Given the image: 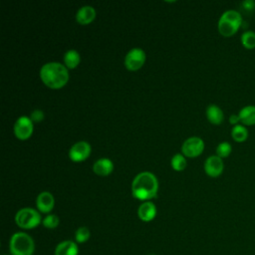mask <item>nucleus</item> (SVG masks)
<instances>
[{"label":"nucleus","instance_id":"obj_1","mask_svg":"<svg viewBox=\"0 0 255 255\" xmlns=\"http://www.w3.org/2000/svg\"><path fill=\"white\" fill-rule=\"evenodd\" d=\"M158 181L156 176L149 171H141L135 175L131 182L132 195L140 200H148L156 196Z\"/></svg>","mask_w":255,"mask_h":255},{"label":"nucleus","instance_id":"obj_2","mask_svg":"<svg viewBox=\"0 0 255 255\" xmlns=\"http://www.w3.org/2000/svg\"><path fill=\"white\" fill-rule=\"evenodd\" d=\"M40 77L49 88L59 89L68 82L69 73L63 64L48 62L41 67Z\"/></svg>","mask_w":255,"mask_h":255},{"label":"nucleus","instance_id":"obj_3","mask_svg":"<svg viewBox=\"0 0 255 255\" xmlns=\"http://www.w3.org/2000/svg\"><path fill=\"white\" fill-rule=\"evenodd\" d=\"M243 24L242 15L234 9L224 11L218 20V31L225 37L234 35Z\"/></svg>","mask_w":255,"mask_h":255},{"label":"nucleus","instance_id":"obj_4","mask_svg":"<svg viewBox=\"0 0 255 255\" xmlns=\"http://www.w3.org/2000/svg\"><path fill=\"white\" fill-rule=\"evenodd\" d=\"M9 250L11 255H33L35 243L29 234L16 232L10 238Z\"/></svg>","mask_w":255,"mask_h":255},{"label":"nucleus","instance_id":"obj_5","mask_svg":"<svg viewBox=\"0 0 255 255\" xmlns=\"http://www.w3.org/2000/svg\"><path fill=\"white\" fill-rule=\"evenodd\" d=\"M15 222L23 229H32L41 223V215L34 208L24 207L16 212Z\"/></svg>","mask_w":255,"mask_h":255},{"label":"nucleus","instance_id":"obj_6","mask_svg":"<svg viewBox=\"0 0 255 255\" xmlns=\"http://www.w3.org/2000/svg\"><path fill=\"white\" fill-rule=\"evenodd\" d=\"M145 61V53L140 48H131L125 57V66L130 70L134 71L139 69Z\"/></svg>","mask_w":255,"mask_h":255},{"label":"nucleus","instance_id":"obj_7","mask_svg":"<svg viewBox=\"0 0 255 255\" xmlns=\"http://www.w3.org/2000/svg\"><path fill=\"white\" fill-rule=\"evenodd\" d=\"M204 149V141L202 138L198 136H190L186 138L182 145H181V151L184 155L189 157H194L199 155Z\"/></svg>","mask_w":255,"mask_h":255},{"label":"nucleus","instance_id":"obj_8","mask_svg":"<svg viewBox=\"0 0 255 255\" xmlns=\"http://www.w3.org/2000/svg\"><path fill=\"white\" fill-rule=\"evenodd\" d=\"M33 132V122L30 117L21 116L14 124V133L18 138L26 139Z\"/></svg>","mask_w":255,"mask_h":255},{"label":"nucleus","instance_id":"obj_9","mask_svg":"<svg viewBox=\"0 0 255 255\" xmlns=\"http://www.w3.org/2000/svg\"><path fill=\"white\" fill-rule=\"evenodd\" d=\"M91 152V145L88 141L80 140L75 142L70 150H69V156L74 161H82L86 159Z\"/></svg>","mask_w":255,"mask_h":255},{"label":"nucleus","instance_id":"obj_10","mask_svg":"<svg viewBox=\"0 0 255 255\" xmlns=\"http://www.w3.org/2000/svg\"><path fill=\"white\" fill-rule=\"evenodd\" d=\"M224 168V163L221 157L218 155H210L204 161V170L207 175L211 177L219 176Z\"/></svg>","mask_w":255,"mask_h":255},{"label":"nucleus","instance_id":"obj_11","mask_svg":"<svg viewBox=\"0 0 255 255\" xmlns=\"http://www.w3.org/2000/svg\"><path fill=\"white\" fill-rule=\"evenodd\" d=\"M54 204H55V199L51 192L42 191L41 193L38 194L36 199V205L41 212L49 213L53 209Z\"/></svg>","mask_w":255,"mask_h":255},{"label":"nucleus","instance_id":"obj_12","mask_svg":"<svg viewBox=\"0 0 255 255\" xmlns=\"http://www.w3.org/2000/svg\"><path fill=\"white\" fill-rule=\"evenodd\" d=\"M137 214L138 217L145 222L151 221L155 215H156V207L154 205L153 202L147 200V201H143L137 209Z\"/></svg>","mask_w":255,"mask_h":255},{"label":"nucleus","instance_id":"obj_13","mask_svg":"<svg viewBox=\"0 0 255 255\" xmlns=\"http://www.w3.org/2000/svg\"><path fill=\"white\" fill-rule=\"evenodd\" d=\"M55 255H79L78 244L72 240H64L57 244Z\"/></svg>","mask_w":255,"mask_h":255},{"label":"nucleus","instance_id":"obj_14","mask_svg":"<svg viewBox=\"0 0 255 255\" xmlns=\"http://www.w3.org/2000/svg\"><path fill=\"white\" fill-rule=\"evenodd\" d=\"M96 17V10L91 5H84L78 9L76 19L80 24H89Z\"/></svg>","mask_w":255,"mask_h":255},{"label":"nucleus","instance_id":"obj_15","mask_svg":"<svg viewBox=\"0 0 255 255\" xmlns=\"http://www.w3.org/2000/svg\"><path fill=\"white\" fill-rule=\"evenodd\" d=\"M114 168L113 161L108 157H101L93 164V170L99 175H108Z\"/></svg>","mask_w":255,"mask_h":255},{"label":"nucleus","instance_id":"obj_16","mask_svg":"<svg viewBox=\"0 0 255 255\" xmlns=\"http://www.w3.org/2000/svg\"><path fill=\"white\" fill-rule=\"evenodd\" d=\"M240 123L243 126H254L255 125V106L248 105L243 107L239 113Z\"/></svg>","mask_w":255,"mask_h":255},{"label":"nucleus","instance_id":"obj_17","mask_svg":"<svg viewBox=\"0 0 255 255\" xmlns=\"http://www.w3.org/2000/svg\"><path fill=\"white\" fill-rule=\"evenodd\" d=\"M206 117L208 121L214 125H219L223 122L224 114L223 111L216 105L210 104L206 108Z\"/></svg>","mask_w":255,"mask_h":255},{"label":"nucleus","instance_id":"obj_18","mask_svg":"<svg viewBox=\"0 0 255 255\" xmlns=\"http://www.w3.org/2000/svg\"><path fill=\"white\" fill-rule=\"evenodd\" d=\"M248 129L245 126H243L242 124L233 126V128H231V136L232 138L236 141V142H243L247 139L248 137Z\"/></svg>","mask_w":255,"mask_h":255},{"label":"nucleus","instance_id":"obj_19","mask_svg":"<svg viewBox=\"0 0 255 255\" xmlns=\"http://www.w3.org/2000/svg\"><path fill=\"white\" fill-rule=\"evenodd\" d=\"M80 60H81V57L77 50L70 49L64 54V63L68 68L73 69L77 67L78 64L80 63Z\"/></svg>","mask_w":255,"mask_h":255},{"label":"nucleus","instance_id":"obj_20","mask_svg":"<svg viewBox=\"0 0 255 255\" xmlns=\"http://www.w3.org/2000/svg\"><path fill=\"white\" fill-rule=\"evenodd\" d=\"M240 41L245 49L253 50L255 48V32L253 30L243 31L240 37Z\"/></svg>","mask_w":255,"mask_h":255},{"label":"nucleus","instance_id":"obj_21","mask_svg":"<svg viewBox=\"0 0 255 255\" xmlns=\"http://www.w3.org/2000/svg\"><path fill=\"white\" fill-rule=\"evenodd\" d=\"M232 151V145L228 141H221L216 146V155L221 158L227 157Z\"/></svg>","mask_w":255,"mask_h":255},{"label":"nucleus","instance_id":"obj_22","mask_svg":"<svg viewBox=\"0 0 255 255\" xmlns=\"http://www.w3.org/2000/svg\"><path fill=\"white\" fill-rule=\"evenodd\" d=\"M90 230L86 226H81L79 227L76 232H75V239L77 243H85L86 241L89 240L90 238Z\"/></svg>","mask_w":255,"mask_h":255},{"label":"nucleus","instance_id":"obj_23","mask_svg":"<svg viewBox=\"0 0 255 255\" xmlns=\"http://www.w3.org/2000/svg\"><path fill=\"white\" fill-rule=\"evenodd\" d=\"M171 166L175 170H182L186 166V159L181 153H176L171 158Z\"/></svg>","mask_w":255,"mask_h":255},{"label":"nucleus","instance_id":"obj_24","mask_svg":"<svg viewBox=\"0 0 255 255\" xmlns=\"http://www.w3.org/2000/svg\"><path fill=\"white\" fill-rule=\"evenodd\" d=\"M43 225L46 227V228H49V229H54L56 228L59 223H60V219L59 217L56 215V214H48L42 221Z\"/></svg>","mask_w":255,"mask_h":255},{"label":"nucleus","instance_id":"obj_25","mask_svg":"<svg viewBox=\"0 0 255 255\" xmlns=\"http://www.w3.org/2000/svg\"><path fill=\"white\" fill-rule=\"evenodd\" d=\"M30 119L32 120V122H41L43 119H44V113L42 110H39V109H36L34 111L31 112L30 114Z\"/></svg>","mask_w":255,"mask_h":255},{"label":"nucleus","instance_id":"obj_26","mask_svg":"<svg viewBox=\"0 0 255 255\" xmlns=\"http://www.w3.org/2000/svg\"><path fill=\"white\" fill-rule=\"evenodd\" d=\"M241 6L247 12H252L255 10V1L254 0H244L241 2Z\"/></svg>","mask_w":255,"mask_h":255},{"label":"nucleus","instance_id":"obj_27","mask_svg":"<svg viewBox=\"0 0 255 255\" xmlns=\"http://www.w3.org/2000/svg\"><path fill=\"white\" fill-rule=\"evenodd\" d=\"M229 123L233 126H236V125H239L240 123V118H239V115L238 114H232L230 115L229 117Z\"/></svg>","mask_w":255,"mask_h":255},{"label":"nucleus","instance_id":"obj_28","mask_svg":"<svg viewBox=\"0 0 255 255\" xmlns=\"http://www.w3.org/2000/svg\"><path fill=\"white\" fill-rule=\"evenodd\" d=\"M150 255H155V254H150Z\"/></svg>","mask_w":255,"mask_h":255}]
</instances>
